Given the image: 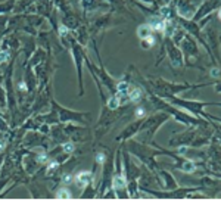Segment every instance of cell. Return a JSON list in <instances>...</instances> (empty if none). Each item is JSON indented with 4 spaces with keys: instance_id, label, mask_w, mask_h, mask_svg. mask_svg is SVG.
Here are the masks:
<instances>
[{
    "instance_id": "cell-6",
    "label": "cell",
    "mask_w": 221,
    "mask_h": 221,
    "mask_svg": "<svg viewBox=\"0 0 221 221\" xmlns=\"http://www.w3.org/2000/svg\"><path fill=\"white\" fill-rule=\"evenodd\" d=\"M63 149H65V152H72V150H74V146H72L71 143H66V145H63Z\"/></svg>"
},
{
    "instance_id": "cell-8",
    "label": "cell",
    "mask_w": 221,
    "mask_h": 221,
    "mask_svg": "<svg viewBox=\"0 0 221 221\" xmlns=\"http://www.w3.org/2000/svg\"><path fill=\"white\" fill-rule=\"evenodd\" d=\"M97 161L102 162V161H103V155H99V156H97Z\"/></svg>"
},
{
    "instance_id": "cell-7",
    "label": "cell",
    "mask_w": 221,
    "mask_h": 221,
    "mask_svg": "<svg viewBox=\"0 0 221 221\" xmlns=\"http://www.w3.org/2000/svg\"><path fill=\"white\" fill-rule=\"evenodd\" d=\"M6 58H7V53L1 52V53H0V60H6Z\"/></svg>"
},
{
    "instance_id": "cell-9",
    "label": "cell",
    "mask_w": 221,
    "mask_h": 221,
    "mask_svg": "<svg viewBox=\"0 0 221 221\" xmlns=\"http://www.w3.org/2000/svg\"><path fill=\"white\" fill-rule=\"evenodd\" d=\"M137 115H143V109H139V111H137Z\"/></svg>"
},
{
    "instance_id": "cell-5",
    "label": "cell",
    "mask_w": 221,
    "mask_h": 221,
    "mask_svg": "<svg viewBox=\"0 0 221 221\" xmlns=\"http://www.w3.org/2000/svg\"><path fill=\"white\" fill-rule=\"evenodd\" d=\"M125 90H127V84H125V83H121V84H118V91H121V93H125Z\"/></svg>"
},
{
    "instance_id": "cell-3",
    "label": "cell",
    "mask_w": 221,
    "mask_h": 221,
    "mask_svg": "<svg viewBox=\"0 0 221 221\" xmlns=\"http://www.w3.org/2000/svg\"><path fill=\"white\" fill-rule=\"evenodd\" d=\"M140 96H142V91H140V90H134V91L131 93L130 99H131V100H137V99H139Z\"/></svg>"
},
{
    "instance_id": "cell-2",
    "label": "cell",
    "mask_w": 221,
    "mask_h": 221,
    "mask_svg": "<svg viewBox=\"0 0 221 221\" xmlns=\"http://www.w3.org/2000/svg\"><path fill=\"white\" fill-rule=\"evenodd\" d=\"M58 198H71V193L68 192V190H59L58 192Z\"/></svg>"
},
{
    "instance_id": "cell-1",
    "label": "cell",
    "mask_w": 221,
    "mask_h": 221,
    "mask_svg": "<svg viewBox=\"0 0 221 221\" xmlns=\"http://www.w3.org/2000/svg\"><path fill=\"white\" fill-rule=\"evenodd\" d=\"M88 178H90V173H80L77 176V184L78 186H86Z\"/></svg>"
},
{
    "instance_id": "cell-4",
    "label": "cell",
    "mask_w": 221,
    "mask_h": 221,
    "mask_svg": "<svg viewBox=\"0 0 221 221\" xmlns=\"http://www.w3.org/2000/svg\"><path fill=\"white\" fill-rule=\"evenodd\" d=\"M108 105H109V108H112V109H114V108H117V106H118V97H112V99H109V103H108Z\"/></svg>"
}]
</instances>
